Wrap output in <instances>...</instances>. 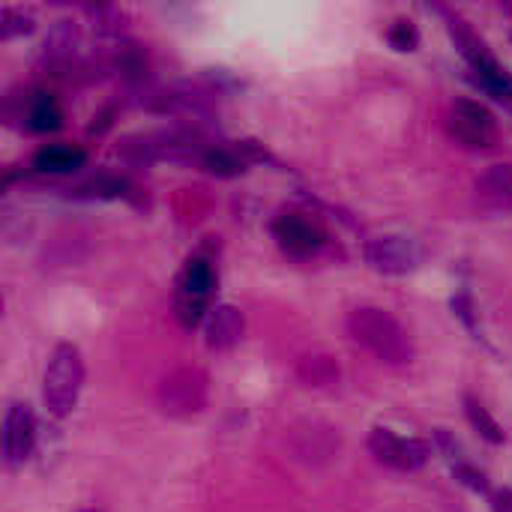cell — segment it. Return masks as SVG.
I'll return each mask as SVG.
<instances>
[{"label": "cell", "mask_w": 512, "mask_h": 512, "mask_svg": "<svg viewBox=\"0 0 512 512\" xmlns=\"http://www.w3.org/2000/svg\"><path fill=\"white\" fill-rule=\"evenodd\" d=\"M348 336L387 366H405L414 360V342L408 330L378 306L354 309L348 315Z\"/></svg>", "instance_id": "obj_1"}, {"label": "cell", "mask_w": 512, "mask_h": 512, "mask_svg": "<svg viewBox=\"0 0 512 512\" xmlns=\"http://www.w3.org/2000/svg\"><path fill=\"white\" fill-rule=\"evenodd\" d=\"M450 36H453L459 54L468 60V66H471L474 78L480 81V87L489 96H495L504 108L512 111V72H507L498 63V57L492 54L486 39L477 36V30L465 18H459V15H450Z\"/></svg>", "instance_id": "obj_2"}, {"label": "cell", "mask_w": 512, "mask_h": 512, "mask_svg": "<svg viewBox=\"0 0 512 512\" xmlns=\"http://www.w3.org/2000/svg\"><path fill=\"white\" fill-rule=\"evenodd\" d=\"M213 291H216V267L213 258L201 249L183 264L174 282V315L186 330L198 327L204 315L213 312L210 309Z\"/></svg>", "instance_id": "obj_3"}, {"label": "cell", "mask_w": 512, "mask_h": 512, "mask_svg": "<svg viewBox=\"0 0 512 512\" xmlns=\"http://www.w3.org/2000/svg\"><path fill=\"white\" fill-rule=\"evenodd\" d=\"M84 387V360L81 351L69 342H60L48 360L45 381H42V402L51 417L63 420L72 414L78 393Z\"/></svg>", "instance_id": "obj_4"}, {"label": "cell", "mask_w": 512, "mask_h": 512, "mask_svg": "<svg viewBox=\"0 0 512 512\" xmlns=\"http://www.w3.org/2000/svg\"><path fill=\"white\" fill-rule=\"evenodd\" d=\"M207 393H210V378L204 369L198 366H180L174 372H168L159 381L156 390V405L165 417L174 420H186L204 411L207 405Z\"/></svg>", "instance_id": "obj_5"}, {"label": "cell", "mask_w": 512, "mask_h": 512, "mask_svg": "<svg viewBox=\"0 0 512 512\" xmlns=\"http://www.w3.org/2000/svg\"><path fill=\"white\" fill-rule=\"evenodd\" d=\"M447 132L456 144L468 150H489L498 144L495 114L474 99H456L447 111Z\"/></svg>", "instance_id": "obj_6"}, {"label": "cell", "mask_w": 512, "mask_h": 512, "mask_svg": "<svg viewBox=\"0 0 512 512\" xmlns=\"http://www.w3.org/2000/svg\"><path fill=\"white\" fill-rule=\"evenodd\" d=\"M6 117L18 120L27 132H54L63 126V108L48 90H24L6 99Z\"/></svg>", "instance_id": "obj_7"}, {"label": "cell", "mask_w": 512, "mask_h": 512, "mask_svg": "<svg viewBox=\"0 0 512 512\" xmlns=\"http://www.w3.org/2000/svg\"><path fill=\"white\" fill-rule=\"evenodd\" d=\"M369 450L381 465H387L393 471H408V474L420 471L432 456V447L426 441L402 438V435H396L390 429H375L369 435Z\"/></svg>", "instance_id": "obj_8"}, {"label": "cell", "mask_w": 512, "mask_h": 512, "mask_svg": "<svg viewBox=\"0 0 512 512\" xmlns=\"http://www.w3.org/2000/svg\"><path fill=\"white\" fill-rule=\"evenodd\" d=\"M363 255L369 261L372 270L384 273V276H405L411 270L420 267V246L408 237L399 234H384V237H372L363 246Z\"/></svg>", "instance_id": "obj_9"}, {"label": "cell", "mask_w": 512, "mask_h": 512, "mask_svg": "<svg viewBox=\"0 0 512 512\" xmlns=\"http://www.w3.org/2000/svg\"><path fill=\"white\" fill-rule=\"evenodd\" d=\"M273 237L291 258H312L327 243L324 228L303 213H282L273 222Z\"/></svg>", "instance_id": "obj_10"}, {"label": "cell", "mask_w": 512, "mask_h": 512, "mask_svg": "<svg viewBox=\"0 0 512 512\" xmlns=\"http://www.w3.org/2000/svg\"><path fill=\"white\" fill-rule=\"evenodd\" d=\"M36 444V420L30 414L27 405H9L6 420H3V456L6 465L15 468L21 462H27V456L33 453Z\"/></svg>", "instance_id": "obj_11"}, {"label": "cell", "mask_w": 512, "mask_h": 512, "mask_svg": "<svg viewBox=\"0 0 512 512\" xmlns=\"http://www.w3.org/2000/svg\"><path fill=\"white\" fill-rule=\"evenodd\" d=\"M78 45H81V33H78V24L63 18V21H54V27L48 30L45 42H42V66L54 75L66 72L69 66H75V57H78Z\"/></svg>", "instance_id": "obj_12"}, {"label": "cell", "mask_w": 512, "mask_h": 512, "mask_svg": "<svg viewBox=\"0 0 512 512\" xmlns=\"http://www.w3.org/2000/svg\"><path fill=\"white\" fill-rule=\"evenodd\" d=\"M474 198L480 210L486 213H495V216L512 213V165L507 162L489 165L474 183Z\"/></svg>", "instance_id": "obj_13"}, {"label": "cell", "mask_w": 512, "mask_h": 512, "mask_svg": "<svg viewBox=\"0 0 512 512\" xmlns=\"http://www.w3.org/2000/svg\"><path fill=\"white\" fill-rule=\"evenodd\" d=\"M246 321L237 306H216L207 315V345L213 351H231L243 339Z\"/></svg>", "instance_id": "obj_14"}, {"label": "cell", "mask_w": 512, "mask_h": 512, "mask_svg": "<svg viewBox=\"0 0 512 512\" xmlns=\"http://www.w3.org/2000/svg\"><path fill=\"white\" fill-rule=\"evenodd\" d=\"M87 162V153L72 144H45L33 156V168L42 174H75Z\"/></svg>", "instance_id": "obj_15"}, {"label": "cell", "mask_w": 512, "mask_h": 512, "mask_svg": "<svg viewBox=\"0 0 512 512\" xmlns=\"http://www.w3.org/2000/svg\"><path fill=\"white\" fill-rule=\"evenodd\" d=\"M297 378L306 387H330L339 381V363L327 354H309L297 363Z\"/></svg>", "instance_id": "obj_16"}, {"label": "cell", "mask_w": 512, "mask_h": 512, "mask_svg": "<svg viewBox=\"0 0 512 512\" xmlns=\"http://www.w3.org/2000/svg\"><path fill=\"white\" fill-rule=\"evenodd\" d=\"M198 165L207 168V171L216 174V177H237V174L246 171V162H243L240 150H234V147H219V144H210V147L204 150V156H201Z\"/></svg>", "instance_id": "obj_17"}, {"label": "cell", "mask_w": 512, "mask_h": 512, "mask_svg": "<svg viewBox=\"0 0 512 512\" xmlns=\"http://www.w3.org/2000/svg\"><path fill=\"white\" fill-rule=\"evenodd\" d=\"M465 411H468V420H471V426L489 441V444H501L504 441V432H501V426L492 420V414L477 402V399H465Z\"/></svg>", "instance_id": "obj_18"}, {"label": "cell", "mask_w": 512, "mask_h": 512, "mask_svg": "<svg viewBox=\"0 0 512 512\" xmlns=\"http://www.w3.org/2000/svg\"><path fill=\"white\" fill-rule=\"evenodd\" d=\"M78 192L84 198H117V195H126V180L114 177V174H96V177L84 180L78 186Z\"/></svg>", "instance_id": "obj_19"}, {"label": "cell", "mask_w": 512, "mask_h": 512, "mask_svg": "<svg viewBox=\"0 0 512 512\" xmlns=\"http://www.w3.org/2000/svg\"><path fill=\"white\" fill-rule=\"evenodd\" d=\"M30 30H33V15H30V12L12 9V6H6V9L0 12V39H3V42H9V39H15V36H24V33H30Z\"/></svg>", "instance_id": "obj_20"}, {"label": "cell", "mask_w": 512, "mask_h": 512, "mask_svg": "<svg viewBox=\"0 0 512 512\" xmlns=\"http://www.w3.org/2000/svg\"><path fill=\"white\" fill-rule=\"evenodd\" d=\"M84 12L90 15L93 27H96L99 33H105V36H117V33H120L123 12H120L117 6H105V3H99V6H84Z\"/></svg>", "instance_id": "obj_21"}, {"label": "cell", "mask_w": 512, "mask_h": 512, "mask_svg": "<svg viewBox=\"0 0 512 512\" xmlns=\"http://www.w3.org/2000/svg\"><path fill=\"white\" fill-rule=\"evenodd\" d=\"M387 39H390V45H393L396 51H414V48L420 45V33H417V27H414L411 21H405V18H399V21H393V24H390Z\"/></svg>", "instance_id": "obj_22"}, {"label": "cell", "mask_w": 512, "mask_h": 512, "mask_svg": "<svg viewBox=\"0 0 512 512\" xmlns=\"http://www.w3.org/2000/svg\"><path fill=\"white\" fill-rule=\"evenodd\" d=\"M456 477H459L465 486H471L474 492H489L486 474H483V471H477V468H471V465H459V468H456Z\"/></svg>", "instance_id": "obj_23"}, {"label": "cell", "mask_w": 512, "mask_h": 512, "mask_svg": "<svg viewBox=\"0 0 512 512\" xmlns=\"http://www.w3.org/2000/svg\"><path fill=\"white\" fill-rule=\"evenodd\" d=\"M495 512H512V489H501L495 492Z\"/></svg>", "instance_id": "obj_24"}, {"label": "cell", "mask_w": 512, "mask_h": 512, "mask_svg": "<svg viewBox=\"0 0 512 512\" xmlns=\"http://www.w3.org/2000/svg\"><path fill=\"white\" fill-rule=\"evenodd\" d=\"M81 512H96V510H81Z\"/></svg>", "instance_id": "obj_25"}]
</instances>
